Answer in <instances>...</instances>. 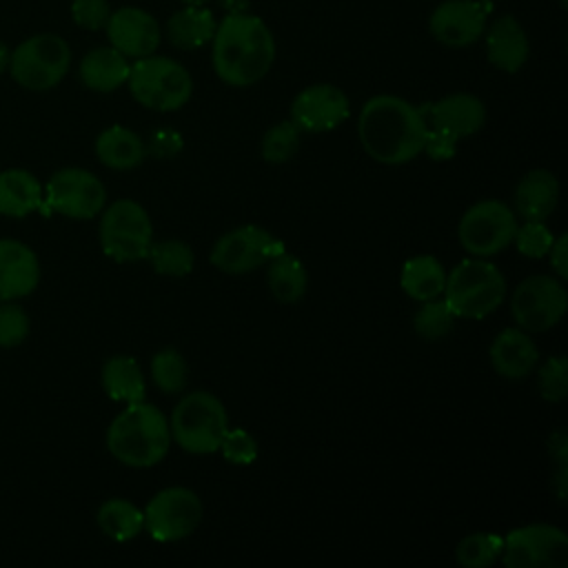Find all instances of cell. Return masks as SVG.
Wrapping results in <instances>:
<instances>
[{
	"instance_id": "obj_1",
	"label": "cell",
	"mask_w": 568,
	"mask_h": 568,
	"mask_svg": "<svg viewBox=\"0 0 568 568\" xmlns=\"http://www.w3.org/2000/svg\"><path fill=\"white\" fill-rule=\"evenodd\" d=\"M426 129L422 109L390 93L368 98L357 118V135L364 151L388 166L406 164L424 153Z\"/></svg>"
},
{
	"instance_id": "obj_2",
	"label": "cell",
	"mask_w": 568,
	"mask_h": 568,
	"mask_svg": "<svg viewBox=\"0 0 568 568\" xmlns=\"http://www.w3.org/2000/svg\"><path fill=\"white\" fill-rule=\"evenodd\" d=\"M275 62V38L268 24L253 13L224 16L211 38V64L229 87L260 82Z\"/></svg>"
},
{
	"instance_id": "obj_3",
	"label": "cell",
	"mask_w": 568,
	"mask_h": 568,
	"mask_svg": "<svg viewBox=\"0 0 568 568\" xmlns=\"http://www.w3.org/2000/svg\"><path fill=\"white\" fill-rule=\"evenodd\" d=\"M171 446L169 419L149 402L126 404L106 430L109 453L124 466L151 468L160 464Z\"/></svg>"
},
{
	"instance_id": "obj_4",
	"label": "cell",
	"mask_w": 568,
	"mask_h": 568,
	"mask_svg": "<svg viewBox=\"0 0 568 568\" xmlns=\"http://www.w3.org/2000/svg\"><path fill=\"white\" fill-rule=\"evenodd\" d=\"M444 300L457 317L484 320L506 297L504 273L484 257H466L446 273Z\"/></svg>"
},
{
	"instance_id": "obj_5",
	"label": "cell",
	"mask_w": 568,
	"mask_h": 568,
	"mask_svg": "<svg viewBox=\"0 0 568 568\" xmlns=\"http://www.w3.org/2000/svg\"><path fill=\"white\" fill-rule=\"evenodd\" d=\"M126 87L138 104L160 113L182 109L193 95L189 69L169 55L155 53L131 62Z\"/></svg>"
},
{
	"instance_id": "obj_6",
	"label": "cell",
	"mask_w": 568,
	"mask_h": 568,
	"mask_svg": "<svg viewBox=\"0 0 568 568\" xmlns=\"http://www.w3.org/2000/svg\"><path fill=\"white\" fill-rule=\"evenodd\" d=\"M229 428L224 404L209 390L186 393L169 419L171 442L193 455H211Z\"/></svg>"
},
{
	"instance_id": "obj_7",
	"label": "cell",
	"mask_w": 568,
	"mask_h": 568,
	"mask_svg": "<svg viewBox=\"0 0 568 568\" xmlns=\"http://www.w3.org/2000/svg\"><path fill=\"white\" fill-rule=\"evenodd\" d=\"M71 67V47L62 36L36 33L22 40L9 58L11 78L29 91H49Z\"/></svg>"
},
{
	"instance_id": "obj_8",
	"label": "cell",
	"mask_w": 568,
	"mask_h": 568,
	"mask_svg": "<svg viewBox=\"0 0 568 568\" xmlns=\"http://www.w3.org/2000/svg\"><path fill=\"white\" fill-rule=\"evenodd\" d=\"M100 246L115 262L144 260L153 242V224L146 209L135 200H115L102 209Z\"/></svg>"
},
{
	"instance_id": "obj_9",
	"label": "cell",
	"mask_w": 568,
	"mask_h": 568,
	"mask_svg": "<svg viewBox=\"0 0 568 568\" xmlns=\"http://www.w3.org/2000/svg\"><path fill=\"white\" fill-rule=\"evenodd\" d=\"M517 213L501 200H479L468 206L457 224V240L473 257H490L513 244Z\"/></svg>"
},
{
	"instance_id": "obj_10",
	"label": "cell",
	"mask_w": 568,
	"mask_h": 568,
	"mask_svg": "<svg viewBox=\"0 0 568 568\" xmlns=\"http://www.w3.org/2000/svg\"><path fill=\"white\" fill-rule=\"evenodd\" d=\"M499 559L508 568H564L568 535L552 524L517 526L501 537Z\"/></svg>"
},
{
	"instance_id": "obj_11",
	"label": "cell",
	"mask_w": 568,
	"mask_h": 568,
	"mask_svg": "<svg viewBox=\"0 0 568 568\" xmlns=\"http://www.w3.org/2000/svg\"><path fill=\"white\" fill-rule=\"evenodd\" d=\"M568 308L564 280L550 275H530L517 284L510 295L515 324L526 333H544L561 322Z\"/></svg>"
},
{
	"instance_id": "obj_12",
	"label": "cell",
	"mask_w": 568,
	"mask_h": 568,
	"mask_svg": "<svg viewBox=\"0 0 568 568\" xmlns=\"http://www.w3.org/2000/svg\"><path fill=\"white\" fill-rule=\"evenodd\" d=\"M106 204V189L98 175L87 169L67 166L51 175L44 189V213L55 211L71 220H91L102 213Z\"/></svg>"
},
{
	"instance_id": "obj_13",
	"label": "cell",
	"mask_w": 568,
	"mask_h": 568,
	"mask_svg": "<svg viewBox=\"0 0 568 568\" xmlns=\"http://www.w3.org/2000/svg\"><path fill=\"white\" fill-rule=\"evenodd\" d=\"M284 242L257 224H244L226 231L211 248V264L229 275H242L268 264L284 253Z\"/></svg>"
},
{
	"instance_id": "obj_14",
	"label": "cell",
	"mask_w": 568,
	"mask_h": 568,
	"mask_svg": "<svg viewBox=\"0 0 568 568\" xmlns=\"http://www.w3.org/2000/svg\"><path fill=\"white\" fill-rule=\"evenodd\" d=\"M144 530L155 541H180L202 521L200 497L184 486L158 490L144 506Z\"/></svg>"
},
{
	"instance_id": "obj_15",
	"label": "cell",
	"mask_w": 568,
	"mask_h": 568,
	"mask_svg": "<svg viewBox=\"0 0 568 568\" xmlns=\"http://www.w3.org/2000/svg\"><path fill=\"white\" fill-rule=\"evenodd\" d=\"M488 13L486 0H444L430 11L428 31L448 49H466L484 36Z\"/></svg>"
},
{
	"instance_id": "obj_16",
	"label": "cell",
	"mask_w": 568,
	"mask_h": 568,
	"mask_svg": "<svg viewBox=\"0 0 568 568\" xmlns=\"http://www.w3.org/2000/svg\"><path fill=\"white\" fill-rule=\"evenodd\" d=\"M288 120L306 133H326L337 129L351 115L348 95L328 82L302 89L288 109Z\"/></svg>"
},
{
	"instance_id": "obj_17",
	"label": "cell",
	"mask_w": 568,
	"mask_h": 568,
	"mask_svg": "<svg viewBox=\"0 0 568 568\" xmlns=\"http://www.w3.org/2000/svg\"><path fill=\"white\" fill-rule=\"evenodd\" d=\"M104 31L109 44L131 60L155 53L162 40L160 22L142 7H120L111 11Z\"/></svg>"
},
{
	"instance_id": "obj_18",
	"label": "cell",
	"mask_w": 568,
	"mask_h": 568,
	"mask_svg": "<svg viewBox=\"0 0 568 568\" xmlns=\"http://www.w3.org/2000/svg\"><path fill=\"white\" fill-rule=\"evenodd\" d=\"M419 109L426 118L428 129L442 131L453 140L475 135L486 122L484 102L477 95L466 93V91L448 93V95L439 98L437 102L424 104Z\"/></svg>"
},
{
	"instance_id": "obj_19",
	"label": "cell",
	"mask_w": 568,
	"mask_h": 568,
	"mask_svg": "<svg viewBox=\"0 0 568 568\" xmlns=\"http://www.w3.org/2000/svg\"><path fill=\"white\" fill-rule=\"evenodd\" d=\"M481 38L488 62L504 73L521 71L530 58L528 33L513 13H501L493 22H486Z\"/></svg>"
},
{
	"instance_id": "obj_20",
	"label": "cell",
	"mask_w": 568,
	"mask_h": 568,
	"mask_svg": "<svg viewBox=\"0 0 568 568\" xmlns=\"http://www.w3.org/2000/svg\"><path fill=\"white\" fill-rule=\"evenodd\" d=\"M38 282V255L20 240H0V302L27 297Z\"/></svg>"
},
{
	"instance_id": "obj_21",
	"label": "cell",
	"mask_w": 568,
	"mask_h": 568,
	"mask_svg": "<svg viewBox=\"0 0 568 568\" xmlns=\"http://www.w3.org/2000/svg\"><path fill=\"white\" fill-rule=\"evenodd\" d=\"M490 366L497 375L506 379H524L532 373L539 351L537 344L532 342L530 333L524 328L508 326L495 335L488 348Z\"/></svg>"
},
{
	"instance_id": "obj_22",
	"label": "cell",
	"mask_w": 568,
	"mask_h": 568,
	"mask_svg": "<svg viewBox=\"0 0 568 568\" xmlns=\"http://www.w3.org/2000/svg\"><path fill=\"white\" fill-rule=\"evenodd\" d=\"M559 202V182L546 169L528 171L515 186V211L528 222H546Z\"/></svg>"
},
{
	"instance_id": "obj_23",
	"label": "cell",
	"mask_w": 568,
	"mask_h": 568,
	"mask_svg": "<svg viewBox=\"0 0 568 568\" xmlns=\"http://www.w3.org/2000/svg\"><path fill=\"white\" fill-rule=\"evenodd\" d=\"M131 71V62L126 55H122L118 49L109 47H95L80 60L78 75L80 82L98 93H111L126 84Z\"/></svg>"
},
{
	"instance_id": "obj_24",
	"label": "cell",
	"mask_w": 568,
	"mask_h": 568,
	"mask_svg": "<svg viewBox=\"0 0 568 568\" xmlns=\"http://www.w3.org/2000/svg\"><path fill=\"white\" fill-rule=\"evenodd\" d=\"M215 27H217V20L206 4L204 7L184 4L182 9L169 16L164 31L169 42L175 49L195 51V49H202L204 44H211Z\"/></svg>"
},
{
	"instance_id": "obj_25",
	"label": "cell",
	"mask_w": 568,
	"mask_h": 568,
	"mask_svg": "<svg viewBox=\"0 0 568 568\" xmlns=\"http://www.w3.org/2000/svg\"><path fill=\"white\" fill-rule=\"evenodd\" d=\"M95 155L113 171H131L144 162L146 144L135 131L113 124L95 138Z\"/></svg>"
},
{
	"instance_id": "obj_26",
	"label": "cell",
	"mask_w": 568,
	"mask_h": 568,
	"mask_svg": "<svg viewBox=\"0 0 568 568\" xmlns=\"http://www.w3.org/2000/svg\"><path fill=\"white\" fill-rule=\"evenodd\" d=\"M44 191L38 178L24 169H7L0 173V215L27 217L42 209Z\"/></svg>"
},
{
	"instance_id": "obj_27",
	"label": "cell",
	"mask_w": 568,
	"mask_h": 568,
	"mask_svg": "<svg viewBox=\"0 0 568 568\" xmlns=\"http://www.w3.org/2000/svg\"><path fill=\"white\" fill-rule=\"evenodd\" d=\"M444 284L446 271L435 255H415L402 266L399 286L415 302L439 297L444 293Z\"/></svg>"
},
{
	"instance_id": "obj_28",
	"label": "cell",
	"mask_w": 568,
	"mask_h": 568,
	"mask_svg": "<svg viewBox=\"0 0 568 568\" xmlns=\"http://www.w3.org/2000/svg\"><path fill=\"white\" fill-rule=\"evenodd\" d=\"M102 388L113 402H142L146 382L138 362L129 355H113L102 366Z\"/></svg>"
},
{
	"instance_id": "obj_29",
	"label": "cell",
	"mask_w": 568,
	"mask_h": 568,
	"mask_svg": "<svg viewBox=\"0 0 568 568\" xmlns=\"http://www.w3.org/2000/svg\"><path fill=\"white\" fill-rule=\"evenodd\" d=\"M266 284L273 297L282 304H295L308 288V273L300 257L291 253L275 255L266 266Z\"/></svg>"
},
{
	"instance_id": "obj_30",
	"label": "cell",
	"mask_w": 568,
	"mask_h": 568,
	"mask_svg": "<svg viewBox=\"0 0 568 568\" xmlns=\"http://www.w3.org/2000/svg\"><path fill=\"white\" fill-rule=\"evenodd\" d=\"M95 521L100 530L113 541H131L144 528V513L129 499L111 497L98 508Z\"/></svg>"
},
{
	"instance_id": "obj_31",
	"label": "cell",
	"mask_w": 568,
	"mask_h": 568,
	"mask_svg": "<svg viewBox=\"0 0 568 568\" xmlns=\"http://www.w3.org/2000/svg\"><path fill=\"white\" fill-rule=\"evenodd\" d=\"M146 257L153 264V271L166 277H184L193 271V248L182 240H162L151 242Z\"/></svg>"
},
{
	"instance_id": "obj_32",
	"label": "cell",
	"mask_w": 568,
	"mask_h": 568,
	"mask_svg": "<svg viewBox=\"0 0 568 568\" xmlns=\"http://www.w3.org/2000/svg\"><path fill=\"white\" fill-rule=\"evenodd\" d=\"M151 377L153 384L166 393H182L189 382V366L178 348H162L151 357Z\"/></svg>"
},
{
	"instance_id": "obj_33",
	"label": "cell",
	"mask_w": 568,
	"mask_h": 568,
	"mask_svg": "<svg viewBox=\"0 0 568 568\" xmlns=\"http://www.w3.org/2000/svg\"><path fill=\"white\" fill-rule=\"evenodd\" d=\"M457 315L450 311L444 297H433L419 304L413 315V328L422 339H442L453 331Z\"/></svg>"
},
{
	"instance_id": "obj_34",
	"label": "cell",
	"mask_w": 568,
	"mask_h": 568,
	"mask_svg": "<svg viewBox=\"0 0 568 568\" xmlns=\"http://www.w3.org/2000/svg\"><path fill=\"white\" fill-rule=\"evenodd\" d=\"M501 555V537L495 532H470L457 548L455 559L466 568H486L495 564Z\"/></svg>"
},
{
	"instance_id": "obj_35",
	"label": "cell",
	"mask_w": 568,
	"mask_h": 568,
	"mask_svg": "<svg viewBox=\"0 0 568 568\" xmlns=\"http://www.w3.org/2000/svg\"><path fill=\"white\" fill-rule=\"evenodd\" d=\"M300 133L302 131L291 120L273 124L264 133V138L260 142L262 160L268 162V164H284V162H288L297 153V149H300Z\"/></svg>"
},
{
	"instance_id": "obj_36",
	"label": "cell",
	"mask_w": 568,
	"mask_h": 568,
	"mask_svg": "<svg viewBox=\"0 0 568 568\" xmlns=\"http://www.w3.org/2000/svg\"><path fill=\"white\" fill-rule=\"evenodd\" d=\"M537 388L546 402H564L568 395V359L564 355L548 357L537 373Z\"/></svg>"
},
{
	"instance_id": "obj_37",
	"label": "cell",
	"mask_w": 568,
	"mask_h": 568,
	"mask_svg": "<svg viewBox=\"0 0 568 568\" xmlns=\"http://www.w3.org/2000/svg\"><path fill=\"white\" fill-rule=\"evenodd\" d=\"M552 240H555V235L544 222H528V220H524V224L517 226L515 237H513L515 248L524 257H530V260L546 257Z\"/></svg>"
},
{
	"instance_id": "obj_38",
	"label": "cell",
	"mask_w": 568,
	"mask_h": 568,
	"mask_svg": "<svg viewBox=\"0 0 568 568\" xmlns=\"http://www.w3.org/2000/svg\"><path fill=\"white\" fill-rule=\"evenodd\" d=\"M29 335V315L16 300L0 302V346L13 348Z\"/></svg>"
},
{
	"instance_id": "obj_39",
	"label": "cell",
	"mask_w": 568,
	"mask_h": 568,
	"mask_svg": "<svg viewBox=\"0 0 568 568\" xmlns=\"http://www.w3.org/2000/svg\"><path fill=\"white\" fill-rule=\"evenodd\" d=\"M226 462L237 464V466H248L257 459V442L251 433L244 428H226L220 448H217Z\"/></svg>"
},
{
	"instance_id": "obj_40",
	"label": "cell",
	"mask_w": 568,
	"mask_h": 568,
	"mask_svg": "<svg viewBox=\"0 0 568 568\" xmlns=\"http://www.w3.org/2000/svg\"><path fill=\"white\" fill-rule=\"evenodd\" d=\"M109 16H111L109 0H73L71 2L73 22L87 31L104 29Z\"/></svg>"
},
{
	"instance_id": "obj_41",
	"label": "cell",
	"mask_w": 568,
	"mask_h": 568,
	"mask_svg": "<svg viewBox=\"0 0 568 568\" xmlns=\"http://www.w3.org/2000/svg\"><path fill=\"white\" fill-rule=\"evenodd\" d=\"M424 151L430 160L435 162H446L450 158H455L457 153V140L448 138L442 131L435 129H426V142H424Z\"/></svg>"
},
{
	"instance_id": "obj_42",
	"label": "cell",
	"mask_w": 568,
	"mask_h": 568,
	"mask_svg": "<svg viewBox=\"0 0 568 568\" xmlns=\"http://www.w3.org/2000/svg\"><path fill=\"white\" fill-rule=\"evenodd\" d=\"M566 435L564 433H555L550 437V455L552 459L557 462V497L559 501L566 499V453H568V446H566Z\"/></svg>"
},
{
	"instance_id": "obj_43",
	"label": "cell",
	"mask_w": 568,
	"mask_h": 568,
	"mask_svg": "<svg viewBox=\"0 0 568 568\" xmlns=\"http://www.w3.org/2000/svg\"><path fill=\"white\" fill-rule=\"evenodd\" d=\"M548 260H550V266L557 273V277L566 280L568 277V237H566V233H561L559 237L552 240Z\"/></svg>"
},
{
	"instance_id": "obj_44",
	"label": "cell",
	"mask_w": 568,
	"mask_h": 568,
	"mask_svg": "<svg viewBox=\"0 0 568 568\" xmlns=\"http://www.w3.org/2000/svg\"><path fill=\"white\" fill-rule=\"evenodd\" d=\"M9 58H11V51L9 47L0 40V73H4L9 69Z\"/></svg>"
},
{
	"instance_id": "obj_45",
	"label": "cell",
	"mask_w": 568,
	"mask_h": 568,
	"mask_svg": "<svg viewBox=\"0 0 568 568\" xmlns=\"http://www.w3.org/2000/svg\"><path fill=\"white\" fill-rule=\"evenodd\" d=\"M182 4H195V7H204V4H209L211 0H180Z\"/></svg>"
}]
</instances>
